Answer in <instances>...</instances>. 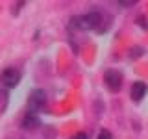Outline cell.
Masks as SVG:
<instances>
[{
  "label": "cell",
  "mask_w": 148,
  "mask_h": 139,
  "mask_svg": "<svg viewBox=\"0 0 148 139\" xmlns=\"http://www.w3.org/2000/svg\"><path fill=\"white\" fill-rule=\"evenodd\" d=\"M102 22H104V17L102 13L98 11H89L85 15H80V17H74L72 19V26L78 28V30H96V32H104L102 30Z\"/></svg>",
  "instance_id": "cell-1"
},
{
  "label": "cell",
  "mask_w": 148,
  "mask_h": 139,
  "mask_svg": "<svg viewBox=\"0 0 148 139\" xmlns=\"http://www.w3.org/2000/svg\"><path fill=\"white\" fill-rule=\"evenodd\" d=\"M46 106V93L43 89H34L28 96V109L30 113H37V111L45 109Z\"/></svg>",
  "instance_id": "cell-2"
},
{
  "label": "cell",
  "mask_w": 148,
  "mask_h": 139,
  "mask_svg": "<svg viewBox=\"0 0 148 139\" xmlns=\"http://www.w3.org/2000/svg\"><path fill=\"white\" fill-rule=\"evenodd\" d=\"M0 82H2L4 87H15L18 82H21V72L13 67H8L0 72Z\"/></svg>",
  "instance_id": "cell-3"
},
{
  "label": "cell",
  "mask_w": 148,
  "mask_h": 139,
  "mask_svg": "<svg viewBox=\"0 0 148 139\" xmlns=\"http://www.w3.org/2000/svg\"><path fill=\"white\" fill-rule=\"evenodd\" d=\"M104 82H106V85H108V89L109 91H119L120 87H122V74H120L119 71H106L104 74Z\"/></svg>",
  "instance_id": "cell-4"
},
{
  "label": "cell",
  "mask_w": 148,
  "mask_h": 139,
  "mask_svg": "<svg viewBox=\"0 0 148 139\" xmlns=\"http://www.w3.org/2000/svg\"><path fill=\"white\" fill-rule=\"evenodd\" d=\"M146 83L145 82H133V85H132V100H135V102H141L143 100V96L146 95Z\"/></svg>",
  "instance_id": "cell-5"
},
{
  "label": "cell",
  "mask_w": 148,
  "mask_h": 139,
  "mask_svg": "<svg viewBox=\"0 0 148 139\" xmlns=\"http://www.w3.org/2000/svg\"><path fill=\"white\" fill-rule=\"evenodd\" d=\"M39 126V119L35 117V113H28L24 115V119H22V128H26V130H32V128H37Z\"/></svg>",
  "instance_id": "cell-6"
},
{
  "label": "cell",
  "mask_w": 148,
  "mask_h": 139,
  "mask_svg": "<svg viewBox=\"0 0 148 139\" xmlns=\"http://www.w3.org/2000/svg\"><path fill=\"white\" fill-rule=\"evenodd\" d=\"M8 106V93L4 89H0V111H4Z\"/></svg>",
  "instance_id": "cell-7"
},
{
  "label": "cell",
  "mask_w": 148,
  "mask_h": 139,
  "mask_svg": "<svg viewBox=\"0 0 148 139\" xmlns=\"http://www.w3.org/2000/svg\"><path fill=\"white\" fill-rule=\"evenodd\" d=\"M98 139H111V132L109 130H102L98 133Z\"/></svg>",
  "instance_id": "cell-8"
},
{
  "label": "cell",
  "mask_w": 148,
  "mask_h": 139,
  "mask_svg": "<svg viewBox=\"0 0 148 139\" xmlns=\"http://www.w3.org/2000/svg\"><path fill=\"white\" fill-rule=\"evenodd\" d=\"M72 139H89V137H87V133H85V132H78Z\"/></svg>",
  "instance_id": "cell-9"
}]
</instances>
